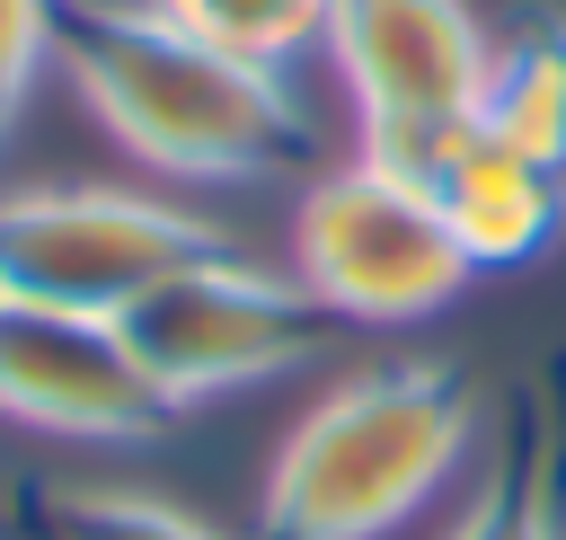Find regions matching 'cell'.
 <instances>
[{"label":"cell","instance_id":"obj_1","mask_svg":"<svg viewBox=\"0 0 566 540\" xmlns=\"http://www.w3.org/2000/svg\"><path fill=\"white\" fill-rule=\"evenodd\" d=\"M53 71L80 89L106 142L159 177L248 186V177L310 168L318 150V124L283 71L203 44L150 0H62Z\"/></svg>","mask_w":566,"mask_h":540},{"label":"cell","instance_id":"obj_2","mask_svg":"<svg viewBox=\"0 0 566 540\" xmlns=\"http://www.w3.org/2000/svg\"><path fill=\"white\" fill-rule=\"evenodd\" d=\"M478 443V390L460 363H363L274 451L256 540H380Z\"/></svg>","mask_w":566,"mask_h":540},{"label":"cell","instance_id":"obj_3","mask_svg":"<svg viewBox=\"0 0 566 540\" xmlns=\"http://www.w3.org/2000/svg\"><path fill=\"white\" fill-rule=\"evenodd\" d=\"M230 248L221 221L142 186H9L0 195V301L124 319L177 266Z\"/></svg>","mask_w":566,"mask_h":540},{"label":"cell","instance_id":"obj_4","mask_svg":"<svg viewBox=\"0 0 566 540\" xmlns=\"http://www.w3.org/2000/svg\"><path fill=\"white\" fill-rule=\"evenodd\" d=\"M478 266L460 257L442 204L389 168H371L363 150L318 168L292 204V283L336 310L345 328H389V319H424L442 310Z\"/></svg>","mask_w":566,"mask_h":540},{"label":"cell","instance_id":"obj_5","mask_svg":"<svg viewBox=\"0 0 566 540\" xmlns=\"http://www.w3.org/2000/svg\"><path fill=\"white\" fill-rule=\"evenodd\" d=\"M124 336L150 363V381L168 390V407H195V398H221V390L310 372L318 354H336L345 319L318 310L292 274H265L239 248H212V257L177 266L168 283H150L124 310Z\"/></svg>","mask_w":566,"mask_h":540},{"label":"cell","instance_id":"obj_6","mask_svg":"<svg viewBox=\"0 0 566 540\" xmlns=\"http://www.w3.org/2000/svg\"><path fill=\"white\" fill-rule=\"evenodd\" d=\"M0 416L62 443H150L177 407L133 354L124 319L0 301Z\"/></svg>","mask_w":566,"mask_h":540},{"label":"cell","instance_id":"obj_7","mask_svg":"<svg viewBox=\"0 0 566 540\" xmlns=\"http://www.w3.org/2000/svg\"><path fill=\"white\" fill-rule=\"evenodd\" d=\"M327 62L354 97V124H442L478 115L495 35L469 0H336Z\"/></svg>","mask_w":566,"mask_h":540},{"label":"cell","instance_id":"obj_8","mask_svg":"<svg viewBox=\"0 0 566 540\" xmlns=\"http://www.w3.org/2000/svg\"><path fill=\"white\" fill-rule=\"evenodd\" d=\"M442 540H566V363L504 398L495 460Z\"/></svg>","mask_w":566,"mask_h":540},{"label":"cell","instance_id":"obj_9","mask_svg":"<svg viewBox=\"0 0 566 540\" xmlns=\"http://www.w3.org/2000/svg\"><path fill=\"white\" fill-rule=\"evenodd\" d=\"M433 204H442V221H451V239H460V257H469L478 274H486V266H531V257L566 230V186H557V168L504 150L486 124L451 150V168L433 177Z\"/></svg>","mask_w":566,"mask_h":540},{"label":"cell","instance_id":"obj_10","mask_svg":"<svg viewBox=\"0 0 566 540\" xmlns=\"http://www.w3.org/2000/svg\"><path fill=\"white\" fill-rule=\"evenodd\" d=\"M478 124H486L504 150H522V159H539V168H566V18L531 9V18L495 44Z\"/></svg>","mask_w":566,"mask_h":540},{"label":"cell","instance_id":"obj_11","mask_svg":"<svg viewBox=\"0 0 566 540\" xmlns=\"http://www.w3.org/2000/svg\"><path fill=\"white\" fill-rule=\"evenodd\" d=\"M27 540H221V531L142 487H27Z\"/></svg>","mask_w":566,"mask_h":540},{"label":"cell","instance_id":"obj_12","mask_svg":"<svg viewBox=\"0 0 566 540\" xmlns=\"http://www.w3.org/2000/svg\"><path fill=\"white\" fill-rule=\"evenodd\" d=\"M150 9H168L177 27H195L203 44H221L239 62L292 71L310 44H327V9L336 0H150Z\"/></svg>","mask_w":566,"mask_h":540},{"label":"cell","instance_id":"obj_13","mask_svg":"<svg viewBox=\"0 0 566 540\" xmlns=\"http://www.w3.org/2000/svg\"><path fill=\"white\" fill-rule=\"evenodd\" d=\"M53 18L62 0H0V133L35 97V71L53 62Z\"/></svg>","mask_w":566,"mask_h":540},{"label":"cell","instance_id":"obj_14","mask_svg":"<svg viewBox=\"0 0 566 540\" xmlns=\"http://www.w3.org/2000/svg\"><path fill=\"white\" fill-rule=\"evenodd\" d=\"M557 186H566V168H557Z\"/></svg>","mask_w":566,"mask_h":540}]
</instances>
